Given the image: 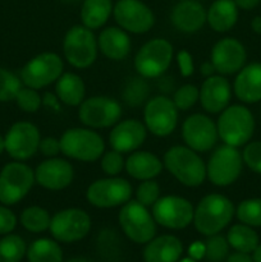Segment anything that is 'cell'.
<instances>
[{
    "instance_id": "6da1fadb",
    "label": "cell",
    "mask_w": 261,
    "mask_h": 262,
    "mask_svg": "<svg viewBox=\"0 0 261 262\" xmlns=\"http://www.w3.org/2000/svg\"><path fill=\"white\" fill-rule=\"evenodd\" d=\"M234 214V205L228 197L219 193L207 194L202 197L194 209V228L207 237L217 234L228 227Z\"/></svg>"
},
{
    "instance_id": "7a4b0ae2",
    "label": "cell",
    "mask_w": 261,
    "mask_h": 262,
    "mask_svg": "<svg viewBox=\"0 0 261 262\" xmlns=\"http://www.w3.org/2000/svg\"><path fill=\"white\" fill-rule=\"evenodd\" d=\"M166 170L186 187H199L206 179V165L199 154L187 146H173L164 155Z\"/></svg>"
},
{
    "instance_id": "3957f363",
    "label": "cell",
    "mask_w": 261,
    "mask_h": 262,
    "mask_svg": "<svg viewBox=\"0 0 261 262\" xmlns=\"http://www.w3.org/2000/svg\"><path fill=\"white\" fill-rule=\"evenodd\" d=\"M216 128L219 138H222L225 145L238 148L252 138L255 118L243 105H232L220 113Z\"/></svg>"
},
{
    "instance_id": "277c9868",
    "label": "cell",
    "mask_w": 261,
    "mask_h": 262,
    "mask_svg": "<svg viewBox=\"0 0 261 262\" xmlns=\"http://www.w3.org/2000/svg\"><path fill=\"white\" fill-rule=\"evenodd\" d=\"M59 140L61 154L83 163L99 160L105 151L104 140L91 128H69Z\"/></svg>"
},
{
    "instance_id": "5b68a950",
    "label": "cell",
    "mask_w": 261,
    "mask_h": 262,
    "mask_svg": "<svg viewBox=\"0 0 261 262\" xmlns=\"http://www.w3.org/2000/svg\"><path fill=\"white\" fill-rule=\"evenodd\" d=\"M97 38L90 28L73 26L67 31L63 41V53L72 67L86 69L95 63L97 58Z\"/></svg>"
},
{
    "instance_id": "8992f818",
    "label": "cell",
    "mask_w": 261,
    "mask_h": 262,
    "mask_svg": "<svg viewBox=\"0 0 261 262\" xmlns=\"http://www.w3.org/2000/svg\"><path fill=\"white\" fill-rule=\"evenodd\" d=\"M118 220L123 233L132 242L143 245L155 237L156 222L153 214L148 211V207L143 206L136 200H129L123 205Z\"/></svg>"
},
{
    "instance_id": "52a82bcc",
    "label": "cell",
    "mask_w": 261,
    "mask_h": 262,
    "mask_svg": "<svg viewBox=\"0 0 261 262\" xmlns=\"http://www.w3.org/2000/svg\"><path fill=\"white\" fill-rule=\"evenodd\" d=\"M242 165L243 158L238 148L224 143L212 151L206 165V177L214 186L228 187L241 176Z\"/></svg>"
},
{
    "instance_id": "ba28073f",
    "label": "cell",
    "mask_w": 261,
    "mask_h": 262,
    "mask_svg": "<svg viewBox=\"0 0 261 262\" xmlns=\"http://www.w3.org/2000/svg\"><path fill=\"white\" fill-rule=\"evenodd\" d=\"M173 45L165 38H153L137 51L135 68L145 78H159L170 67Z\"/></svg>"
},
{
    "instance_id": "9c48e42d",
    "label": "cell",
    "mask_w": 261,
    "mask_h": 262,
    "mask_svg": "<svg viewBox=\"0 0 261 262\" xmlns=\"http://www.w3.org/2000/svg\"><path fill=\"white\" fill-rule=\"evenodd\" d=\"M35 171L26 164L14 161L0 173V202L14 205L25 199L35 183Z\"/></svg>"
},
{
    "instance_id": "30bf717a",
    "label": "cell",
    "mask_w": 261,
    "mask_h": 262,
    "mask_svg": "<svg viewBox=\"0 0 261 262\" xmlns=\"http://www.w3.org/2000/svg\"><path fill=\"white\" fill-rule=\"evenodd\" d=\"M132 193V186L127 179L109 177L97 179L90 184L86 191V199L92 206L99 209H112L127 204Z\"/></svg>"
},
{
    "instance_id": "8fae6325",
    "label": "cell",
    "mask_w": 261,
    "mask_h": 262,
    "mask_svg": "<svg viewBox=\"0 0 261 262\" xmlns=\"http://www.w3.org/2000/svg\"><path fill=\"white\" fill-rule=\"evenodd\" d=\"M64 64L55 53H41L31 59L20 71V81L31 89L40 90L54 83L63 74Z\"/></svg>"
},
{
    "instance_id": "7c38bea8",
    "label": "cell",
    "mask_w": 261,
    "mask_h": 262,
    "mask_svg": "<svg viewBox=\"0 0 261 262\" xmlns=\"http://www.w3.org/2000/svg\"><path fill=\"white\" fill-rule=\"evenodd\" d=\"M49 229L58 242H78L90 233L91 217L84 210L76 207L61 210L51 217Z\"/></svg>"
},
{
    "instance_id": "4fadbf2b",
    "label": "cell",
    "mask_w": 261,
    "mask_h": 262,
    "mask_svg": "<svg viewBox=\"0 0 261 262\" xmlns=\"http://www.w3.org/2000/svg\"><path fill=\"white\" fill-rule=\"evenodd\" d=\"M78 117L89 128H109L119 122L122 106L113 97L92 96L79 105Z\"/></svg>"
},
{
    "instance_id": "5bb4252c",
    "label": "cell",
    "mask_w": 261,
    "mask_h": 262,
    "mask_svg": "<svg viewBox=\"0 0 261 262\" xmlns=\"http://www.w3.org/2000/svg\"><path fill=\"white\" fill-rule=\"evenodd\" d=\"M178 112L173 100L168 96L153 97L146 102L143 110L146 128L158 137L171 135L178 123Z\"/></svg>"
},
{
    "instance_id": "9a60e30c",
    "label": "cell",
    "mask_w": 261,
    "mask_h": 262,
    "mask_svg": "<svg viewBox=\"0 0 261 262\" xmlns=\"http://www.w3.org/2000/svg\"><path fill=\"white\" fill-rule=\"evenodd\" d=\"M153 216L159 225L168 229H184L193 222L194 207L179 196L160 197L153 206Z\"/></svg>"
},
{
    "instance_id": "2e32d148",
    "label": "cell",
    "mask_w": 261,
    "mask_h": 262,
    "mask_svg": "<svg viewBox=\"0 0 261 262\" xmlns=\"http://www.w3.org/2000/svg\"><path fill=\"white\" fill-rule=\"evenodd\" d=\"M113 14L120 28L137 35L148 32L155 23L154 13L140 0H118Z\"/></svg>"
},
{
    "instance_id": "e0dca14e",
    "label": "cell",
    "mask_w": 261,
    "mask_h": 262,
    "mask_svg": "<svg viewBox=\"0 0 261 262\" xmlns=\"http://www.w3.org/2000/svg\"><path fill=\"white\" fill-rule=\"evenodd\" d=\"M182 137L187 147L196 152H207L217 142L216 124L204 114H192L182 125Z\"/></svg>"
},
{
    "instance_id": "ac0fdd59",
    "label": "cell",
    "mask_w": 261,
    "mask_h": 262,
    "mask_svg": "<svg viewBox=\"0 0 261 262\" xmlns=\"http://www.w3.org/2000/svg\"><path fill=\"white\" fill-rule=\"evenodd\" d=\"M5 141V151L15 160H27L32 158L40 146V132L35 124L30 122H17L8 130Z\"/></svg>"
},
{
    "instance_id": "d6986e66",
    "label": "cell",
    "mask_w": 261,
    "mask_h": 262,
    "mask_svg": "<svg viewBox=\"0 0 261 262\" xmlns=\"http://www.w3.org/2000/svg\"><path fill=\"white\" fill-rule=\"evenodd\" d=\"M247 53L242 42L233 37H225L217 41L211 50L210 61L215 71L222 76L238 73L245 67Z\"/></svg>"
},
{
    "instance_id": "ffe728a7",
    "label": "cell",
    "mask_w": 261,
    "mask_h": 262,
    "mask_svg": "<svg viewBox=\"0 0 261 262\" xmlns=\"http://www.w3.org/2000/svg\"><path fill=\"white\" fill-rule=\"evenodd\" d=\"M73 178V166L66 159L49 158L38 164L35 170V181L49 191L66 189L71 186Z\"/></svg>"
},
{
    "instance_id": "44dd1931",
    "label": "cell",
    "mask_w": 261,
    "mask_h": 262,
    "mask_svg": "<svg viewBox=\"0 0 261 262\" xmlns=\"http://www.w3.org/2000/svg\"><path fill=\"white\" fill-rule=\"evenodd\" d=\"M147 136V128L137 119L118 122L109 135V143L113 150L120 154L137 151L143 145Z\"/></svg>"
},
{
    "instance_id": "7402d4cb",
    "label": "cell",
    "mask_w": 261,
    "mask_h": 262,
    "mask_svg": "<svg viewBox=\"0 0 261 262\" xmlns=\"http://www.w3.org/2000/svg\"><path fill=\"white\" fill-rule=\"evenodd\" d=\"M232 97V87L229 81L219 76L207 77L200 89V99L202 107L210 114L222 113L228 106Z\"/></svg>"
},
{
    "instance_id": "603a6c76",
    "label": "cell",
    "mask_w": 261,
    "mask_h": 262,
    "mask_svg": "<svg viewBox=\"0 0 261 262\" xmlns=\"http://www.w3.org/2000/svg\"><path fill=\"white\" fill-rule=\"evenodd\" d=\"M170 20L181 32L193 33L206 23V10L197 0H183L173 8Z\"/></svg>"
},
{
    "instance_id": "cb8c5ba5",
    "label": "cell",
    "mask_w": 261,
    "mask_h": 262,
    "mask_svg": "<svg viewBox=\"0 0 261 262\" xmlns=\"http://www.w3.org/2000/svg\"><path fill=\"white\" fill-rule=\"evenodd\" d=\"M235 96L245 104H255L261 100V63L245 66L234 79Z\"/></svg>"
},
{
    "instance_id": "d4e9b609",
    "label": "cell",
    "mask_w": 261,
    "mask_h": 262,
    "mask_svg": "<svg viewBox=\"0 0 261 262\" xmlns=\"http://www.w3.org/2000/svg\"><path fill=\"white\" fill-rule=\"evenodd\" d=\"M97 45L107 59L114 61L124 60L132 48L127 31L120 27H107L102 30L97 38Z\"/></svg>"
},
{
    "instance_id": "484cf974",
    "label": "cell",
    "mask_w": 261,
    "mask_h": 262,
    "mask_svg": "<svg viewBox=\"0 0 261 262\" xmlns=\"http://www.w3.org/2000/svg\"><path fill=\"white\" fill-rule=\"evenodd\" d=\"M183 253V245L174 235L154 237L143 250L145 262H177Z\"/></svg>"
},
{
    "instance_id": "4316f807",
    "label": "cell",
    "mask_w": 261,
    "mask_h": 262,
    "mask_svg": "<svg viewBox=\"0 0 261 262\" xmlns=\"http://www.w3.org/2000/svg\"><path fill=\"white\" fill-rule=\"evenodd\" d=\"M164 164L160 159L148 151H133L125 160L128 176L137 181L154 179L161 173Z\"/></svg>"
},
{
    "instance_id": "83f0119b",
    "label": "cell",
    "mask_w": 261,
    "mask_h": 262,
    "mask_svg": "<svg viewBox=\"0 0 261 262\" xmlns=\"http://www.w3.org/2000/svg\"><path fill=\"white\" fill-rule=\"evenodd\" d=\"M238 20V7L234 0H215L206 12V22L216 32H228Z\"/></svg>"
},
{
    "instance_id": "f1b7e54d",
    "label": "cell",
    "mask_w": 261,
    "mask_h": 262,
    "mask_svg": "<svg viewBox=\"0 0 261 262\" xmlns=\"http://www.w3.org/2000/svg\"><path fill=\"white\" fill-rule=\"evenodd\" d=\"M55 95L68 106H79L86 95L83 79L76 73H63L55 83Z\"/></svg>"
},
{
    "instance_id": "f546056e",
    "label": "cell",
    "mask_w": 261,
    "mask_h": 262,
    "mask_svg": "<svg viewBox=\"0 0 261 262\" xmlns=\"http://www.w3.org/2000/svg\"><path fill=\"white\" fill-rule=\"evenodd\" d=\"M113 13L112 0H83L81 8L82 25L90 30L102 27Z\"/></svg>"
},
{
    "instance_id": "4dcf8cb0",
    "label": "cell",
    "mask_w": 261,
    "mask_h": 262,
    "mask_svg": "<svg viewBox=\"0 0 261 262\" xmlns=\"http://www.w3.org/2000/svg\"><path fill=\"white\" fill-rule=\"evenodd\" d=\"M227 241L230 247L238 252L251 253L258 246V235L252 227L246 224H235L229 229Z\"/></svg>"
},
{
    "instance_id": "1f68e13d",
    "label": "cell",
    "mask_w": 261,
    "mask_h": 262,
    "mask_svg": "<svg viewBox=\"0 0 261 262\" xmlns=\"http://www.w3.org/2000/svg\"><path fill=\"white\" fill-rule=\"evenodd\" d=\"M27 257L28 262H63V252L55 241L41 238L31 243Z\"/></svg>"
},
{
    "instance_id": "d6a6232c",
    "label": "cell",
    "mask_w": 261,
    "mask_h": 262,
    "mask_svg": "<svg viewBox=\"0 0 261 262\" xmlns=\"http://www.w3.org/2000/svg\"><path fill=\"white\" fill-rule=\"evenodd\" d=\"M150 92V84L146 81L145 77H133V78L128 79L123 89V100L128 106L138 107L150 100L148 99Z\"/></svg>"
},
{
    "instance_id": "836d02e7",
    "label": "cell",
    "mask_w": 261,
    "mask_h": 262,
    "mask_svg": "<svg viewBox=\"0 0 261 262\" xmlns=\"http://www.w3.org/2000/svg\"><path fill=\"white\" fill-rule=\"evenodd\" d=\"M51 216L44 207L30 206L20 214V224L31 233H42L50 228Z\"/></svg>"
},
{
    "instance_id": "e575fe53",
    "label": "cell",
    "mask_w": 261,
    "mask_h": 262,
    "mask_svg": "<svg viewBox=\"0 0 261 262\" xmlns=\"http://www.w3.org/2000/svg\"><path fill=\"white\" fill-rule=\"evenodd\" d=\"M26 251V242L19 235L8 234L0 239V262H20Z\"/></svg>"
},
{
    "instance_id": "d590c367",
    "label": "cell",
    "mask_w": 261,
    "mask_h": 262,
    "mask_svg": "<svg viewBox=\"0 0 261 262\" xmlns=\"http://www.w3.org/2000/svg\"><path fill=\"white\" fill-rule=\"evenodd\" d=\"M238 220L248 227H261V199H248L235 210Z\"/></svg>"
},
{
    "instance_id": "8d00e7d4",
    "label": "cell",
    "mask_w": 261,
    "mask_h": 262,
    "mask_svg": "<svg viewBox=\"0 0 261 262\" xmlns=\"http://www.w3.org/2000/svg\"><path fill=\"white\" fill-rule=\"evenodd\" d=\"M20 89H22L20 77L18 78L8 69L0 68V102L15 100V96Z\"/></svg>"
},
{
    "instance_id": "74e56055",
    "label": "cell",
    "mask_w": 261,
    "mask_h": 262,
    "mask_svg": "<svg viewBox=\"0 0 261 262\" xmlns=\"http://www.w3.org/2000/svg\"><path fill=\"white\" fill-rule=\"evenodd\" d=\"M229 252V243L223 235H210L205 245V257L210 262H222Z\"/></svg>"
},
{
    "instance_id": "f35d334b",
    "label": "cell",
    "mask_w": 261,
    "mask_h": 262,
    "mask_svg": "<svg viewBox=\"0 0 261 262\" xmlns=\"http://www.w3.org/2000/svg\"><path fill=\"white\" fill-rule=\"evenodd\" d=\"M200 99V89L194 84H183L182 87L177 89L173 95V102L177 109L186 112L191 109Z\"/></svg>"
},
{
    "instance_id": "ab89813d",
    "label": "cell",
    "mask_w": 261,
    "mask_h": 262,
    "mask_svg": "<svg viewBox=\"0 0 261 262\" xmlns=\"http://www.w3.org/2000/svg\"><path fill=\"white\" fill-rule=\"evenodd\" d=\"M160 199V186L154 179L141 182L136 191V201L146 207H153L158 200Z\"/></svg>"
},
{
    "instance_id": "60d3db41",
    "label": "cell",
    "mask_w": 261,
    "mask_h": 262,
    "mask_svg": "<svg viewBox=\"0 0 261 262\" xmlns=\"http://www.w3.org/2000/svg\"><path fill=\"white\" fill-rule=\"evenodd\" d=\"M15 101L23 112L36 113L42 104V97L40 96L37 90L26 86L19 90V92L15 96Z\"/></svg>"
},
{
    "instance_id": "b9f144b4",
    "label": "cell",
    "mask_w": 261,
    "mask_h": 262,
    "mask_svg": "<svg viewBox=\"0 0 261 262\" xmlns=\"http://www.w3.org/2000/svg\"><path fill=\"white\" fill-rule=\"evenodd\" d=\"M125 168V160L122 154L112 150L102 154L101 156V169L106 176L117 177L123 169Z\"/></svg>"
},
{
    "instance_id": "7bdbcfd3",
    "label": "cell",
    "mask_w": 261,
    "mask_h": 262,
    "mask_svg": "<svg viewBox=\"0 0 261 262\" xmlns=\"http://www.w3.org/2000/svg\"><path fill=\"white\" fill-rule=\"evenodd\" d=\"M243 163L252 171L261 176V141H253L246 145L242 154Z\"/></svg>"
},
{
    "instance_id": "ee69618b",
    "label": "cell",
    "mask_w": 261,
    "mask_h": 262,
    "mask_svg": "<svg viewBox=\"0 0 261 262\" xmlns=\"http://www.w3.org/2000/svg\"><path fill=\"white\" fill-rule=\"evenodd\" d=\"M177 64H178L179 73L183 77H189L194 72L193 58L187 50H181L177 54Z\"/></svg>"
},
{
    "instance_id": "f6af8a7d",
    "label": "cell",
    "mask_w": 261,
    "mask_h": 262,
    "mask_svg": "<svg viewBox=\"0 0 261 262\" xmlns=\"http://www.w3.org/2000/svg\"><path fill=\"white\" fill-rule=\"evenodd\" d=\"M38 150L41 151L44 156L48 158H56L61 152L60 140L55 137H45L40 141Z\"/></svg>"
},
{
    "instance_id": "bcb514c9",
    "label": "cell",
    "mask_w": 261,
    "mask_h": 262,
    "mask_svg": "<svg viewBox=\"0 0 261 262\" xmlns=\"http://www.w3.org/2000/svg\"><path fill=\"white\" fill-rule=\"evenodd\" d=\"M17 225V217L4 206H0V234H9Z\"/></svg>"
},
{
    "instance_id": "7dc6e473",
    "label": "cell",
    "mask_w": 261,
    "mask_h": 262,
    "mask_svg": "<svg viewBox=\"0 0 261 262\" xmlns=\"http://www.w3.org/2000/svg\"><path fill=\"white\" fill-rule=\"evenodd\" d=\"M173 77H168V76H160L159 77V89H160V91L165 92V94H168V92H171L174 90V81H173Z\"/></svg>"
},
{
    "instance_id": "c3c4849f",
    "label": "cell",
    "mask_w": 261,
    "mask_h": 262,
    "mask_svg": "<svg viewBox=\"0 0 261 262\" xmlns=\"http://www.w3.org/2000/svg\"><path fill=\"white\" fill-rule=\"evenodd\" d=\"M42 102H44V105H46V106L51 107V109L60 110V105H59V99H58V96H56V95L48 94V92H46V94L44 95Z\"/></svg>"
},
{
    "instance_id": "681fc988",
    "label": "cell",
    "mask_w": 261,
    "mask_h": 262,
    "mask_svg": "<svg viewBox=\"0 0 261 262\" xmlns=\"http://www.w3.org/2000/svg\"><path fill=\"white\" fill-rule=\"evenodd\" d=\"M227 262H253V258L248 253L238 252L237 251V252L228 257Z\"/></svg>"
},
{
    "instance_id": "f907efd6",
    "label": "cell",
    "mask_w": 261,
    "mask_h": 262,
    "mask_svg": "<svg viewBox=\"0 0 261 262\" xmlns=\"http://www.w3.org/2000/svg\"><path fill=\"white\" fill-rule=\"evenodd\" d=\"M234 3L241 9L251 10L257 7L258 3H261V0H234Z\"/></svg>"
},
{
    "instance_id": "816d5d0a",
    "label": "cell",
    "mask_w": 261,
    "mask_h": 262,
    "mask_svg": "<svg viewBox=\"0 0 261 262\" xmlns=\"http://www.w3.org/2000/svg\"><path fill=\"white\" fill-rule=\"evenodd\" d=\"M215 68H214V66H212V63L211 61H205V63H202L201 66H200V73L202 74V76L204 77H211V76H214V73H215Z\"/></svg>"
},
{
    "instance_id": "f5cc1de1",
    "label": "cell",
    "mask_w": 261,
    "mask_h": 262,
    "mask_svg": "<svg viewBox=\"0 0 261 262\" xmlns=\"http://www.w3.org/2000/svg\"><path fill=\"white\" fill-rule=\"evenodd\" d=\"M251 28H252V31L255 33L261 35V15H257V17L253 18L252 22H251Z\"/></svg>"
},
{
    "instance_id": "db71d44e",
    "label": "cell",
    "mask_w": 261,
    "mask_h": 262,
    "mask_svg": "<svg viewBox=\"0 0 261 262\" xmlns=\"http://www.w3.org/2000/svg\"><path fill=\"white\" fill-rule=\"evenodd\" d=\"M253 262H261V245H258L256 247V250L253 251Z\"/></svg>"
},
{
    "instance_id": "11a10c76",
    "label": "cell",
    "mask_w": 261,
    "mask_h": 262,
    "mask_svg": "<svg viewBox=\"0 0 261 262\" xmlns=\"http://www.w3.org/2000/svg\"><path fill=\"white\" fill-rule=\"evenodd\" d=\"M3 151H5V141H4V138L0 136V155L3 154Z\"/></svg>"
},
{
    "instance_id": "9f6ffc18",
    "label": "cell",
    "mask_w": 261,
    "mask_h": 262,
    "mask_svg": "<svg viewBox=\"0 0 261 262\" xmlns=\"http://www.w3.org/2000/svg\"><path fill=\"white\" fill-rule=\"evenodd\" d=\"M68 262H90L89 260H86V258H81V257H74V258H71Z\"/></svg>"
},
{
    "instance_id": "6f0895ef",
    "label": "cell",
    "mask_w": 261,
    "mask_h": 262,
    "mask_svg": "<svg viewBox=\"0 0 261 262\" xmlns=\"http://www.w3.org/2000/svg\"><path fill=\"white\" fill-rule=\"evenodd\" d=\"M66 3H77V2H81V0H63Z\"/></svg>"
},
{
    "instance_id": "680465c9",
    "label": "cell",
    "mask_w": 261,
    "mask_h": 262,
    "mask_svg": "<svg viewBox=\"0 0 261 262\" xmlns=\"http://www.w3.org/2000/svg\"><path fill=\"white\" fill-rule=\"evenodd\" d=\"M184 262H191V261H184Z\"/></svg>"
}]
</instances>
